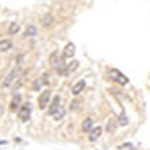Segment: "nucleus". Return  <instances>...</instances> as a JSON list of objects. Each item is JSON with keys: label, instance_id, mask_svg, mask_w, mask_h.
I'll list each match as a JSON object with an SVG mask.
<instances>
[{"label": "nucleus", "instance_id": "obj_1", "mask_svg": "<svg viewBox=\"0 0 150 150\" xmlns=\"http://www.w3.org/2000/svg\"><path fill=\"white\" fill-rule=\"evenodd\" d=\"M49 61H51V65H52L59 74L63 75V72H65V63H63V59H61L56 52H54V54H51V59H49Z\"/></svg>", "mask_w": 150, "mask_h": 150}, {"label": "nucleus", "instance_id": "obj_2", "mask_svg": "<svg viewBox=\"0 0 150 150\" xmlns=\"http://www.w3.org/2000/svg\"><path fill=\"white\" fill-rule=\"evenodd\" d=\"M18 115H19V119H21V120H28V119H30V115H32V107H30V103L21 105V107H19V110H18Z\"/></svg>", "mask_w": 150, "mask_h": 150}, {"label": "nucleus", "instance_id": "obj_3", "mask_svg": "<svg viewBox=\"0 0 150 150\" xmlns=\"http://www.w3.org/2000/svg\"><path fill=\"white\" fill-rule=\"evenodd\" d=\"M49 100H51V91H49V89H45V91L40 94V98H38V107L44 110V108L49 105Z\"/></svg>", "mask_w": 150, "mask_h": 150}, {"label": "nucleus", "instance_id": "obj_4", "mask_svg": "<svg viewBox=\"0 0 150 150\" xmlns=\"http://www.w3.org/2000/svg\"><path fill=\"white\" fill-rule=\"evenodd\" d=\"M59 103H61V98H59V96H56V98L52 100L51 107H49V113H51V115H56V113L59 112V108H61V105H59Z\"/></svg>", "mask_w": 150, "mask_h": 150}, {"label": "nucleus", "instance_id": "obj_5", "mask_svg": "<svg viewBox=\"0 0 150 150\" xmlns=\"http://www.w3.org/2000/svg\"><path fill=\"white\" fill-rule=\"evenodd\" d=\"M101 133H103L101 126H96V127H93V129H91V133H89V140H91V142H96V140L101 136Z\"/></svg>", "mask_w": 150, "mask_h": 150}, {"label": "nucleus", "instance_id": "obj_6", "mask_svg": "<svg viewBox=\"0 0 150 150\" xmlns=\"http://www.w3.org/2000/svg\"><path fill=\"white\" fill-rule=\"evenodd\" d=\"M75 54V45L74 44H67V47H65V51H63V58H74Z\"/></svg>", "mask_w": 150, "mask_h": 150}, {"label": "nucleus", "instance_id": "obj_7", "mask_svg": "<svg viewBox=\"0 0 150 150\" xmlns=\"http://www.w3.org/2000/svg\"><path fill=\"white\" fill-rule=\"evenodd\" d=\"M16 75H18V72H16V70H11V72H9V75L5 77V80L2 82V86H4V87H7V86H11V84L14 82V79H16Z\"/></svg>", "mask_w": 150, "mask_h": 150}, {"label": "nucleus", "instance_id": "obj_8", "mask_svg": "<svg viewBox=\"0 0 150 150\" xmlns=\"http://www.w3.org/2000/svg\"><path fill=\"white\" fill-rule=\"evenodd\" d=\"M84 89H86V80H79L74 87H72V93H74V94H80Z\"/></svg>", "mask_w": 150, "mask_h": 150}, {"label": "nucleus", "instance_id": "obj_9", "mask_svg": "<svg viewBox=\"0 0 150 150\" xmlns=\"http://www.w3.org/2000/svg\"><path fill=\"white\" fill-rule=\"evenodd\" d=\"M91 129H93V119L87 117V119H84V122H82V131H84V133H91Z\"/></svg>", "mask_w": 150, "mask_h": 150}, {"label": "nucleus", "instance_id": "obj_10", "mask_svg": "<svg viewBox=\"0 0 150 150\" xmlns=\"http://www.w3.org/2000/svg\"><path fill=\"white\" fill-rule=\"evenodd\" d=\"M112 77L117 80V82H119V84H122V86H124V84H127V79H126L122 74H119L117 70H113V72H112Z\"/></svg>", "mask_w": 150, "mask_h": 150}, {"label": "nucleus", "instance_id": "obj_11", "mask_svg": "<svg viewBox=\"0 0 150 150\" xmlns=\"http://www.w3.org/2000/svg\"><path fill=\"white\" fill-rule=\"evenodd\" d=\"M19 103H21V96H19V94H16V96L12 98V101H11V110H16V108L19 110V107H21Z\"/></svg>", "mask_w": 150, "mask_h": 150}, {"label": "nucleus", "instance_id": "obj_12", "mask_svg": "<svg viewBox=\"0 0 150 150\" xmlns=\"http://www.w3.org/2000/svg\"><path fill=\"white\" fill-rule=\"evenodd\" d=\"M12 47V42L9 40V38H4V40H0V51H9Z\"/></svg>", "mask_w": 150, "mask_h": 150}, {"label": "nucleus", "instance_id": "obj_13", "mask_svg": "<svg viewBox=\"0 0 150 150\" xmlns=\"http://www.w3.org/2000/svg\"><path fill=\"white\" fill-rule=\"evenodd\" d=\"M52 21H54L52 14H45V16H42V25H44V26H51Z\"/></svg>", "mask_w": 150, "mask_h": 150}, {"label": "nucleus", "instance_id": "obj_14", "mask_svg": "<svg viewBox=\"0 0 150 150\" xmlns=\"http://www.w3.org/2000/svg\"><path fill=\"white\" fill-rule=\"evenodd\" d=\"M77 67H79V61H72V63H70V65H68V67H67V68H65V72H63V75H68L70 74V72H74V70H77Z\"/></svg>", "mask_w": 150, "mask_h": 150}, {"label": "nucleus", "instance_id": "obj_15", "mask_svg": "<svg viewBox=\"0 0 150 150\" xmlns=\"http://www.w3.org/2000/svg\"><path fill=\"white\" fill-rule=\"evenodd\" d=\"M25 35H26V37H35V35H37V28H35L33 25H30V26L25 30Z\"/></svg>", "mask_w": 150, "mask_h": 150}, {"label": "nucleus", "instance_id": "obj_16", "mask_svg": "<svg viewBox=\"0 0 150 150\" xmlns=\"http://www.w3.org/2000/svg\"><path fill=\"white\" fill-rule=\"evenodd\" d=\"M19 32V25L18 23H11L9 25V35H16Z\"/></svg>", "mask_w": 150, "mask_h": 150}, {"label": "nucleus", "instance_id": "obj_17", "mask_svg": "<svg viewBox=\"0 0 150 150\" xmlns=\"http://www.w3.org/2000/svg\"><path fill=\"white\" fill-rule=\"evenodd\" d=\"M115 127H117V122H115V119H110V120H108V126H107L108 133H113V131H115Z\"/></svg>", "mask_w": 150, "mask_h": 150}, {"label": "nucleus", "instance_id": "obj_18", "mask_svg": "<svg viewBox=\"0 0 150 150\" xmlns=\"http://www.w3.org/2000/svg\"><path fill=\"white\" fill-rule=\"evenodd\" d=\"M63 115H65V108H63V107H61V108H59V112L56 113V115H54V117H56V119H58V120H59V119H63Z\"/></svg>", "mask_w": 150, "mask_h": 150}, {"label": "nucleus", "instance_id": "obj_19", "mask_svg": "<svg viewBox=\"0 0 150 150\" xmlns=\"http://www.w3.org/2000/svg\"><path fill=\"white\" fill-rule=\"evenodd\" d=\"M119 124H120V126H126V124H127V119H126V115H120V119H119Z\"/></svg>", "mask_w": 150, "mask_h": 150}, {"label": "nucleus", "instance_id": "obj_20", "mask_svg": "<svg viewBox=\"0 0 150 150\" xmlns=\"http://www.w3.org/2000/svg\"><path fill=\"white\" fill-rule=\"evenodd\" d=\"M40 80H42L44 84H49V74H44L42 77H40Z\"/></svg>", "mask_w": 150, "mask_h": 150}, {"label": "nucleus", "instance_id": "obj_21", "mask_svg": "<svg viewBox=\"0 0 150 150\" xmlns=\"http://www.w3.org/2000/svg\"><path fill=\"white\" fill-rule=\"evenodd\" d=\"M4 143H5V142H0V145H4Z\"/></svg>", "mask_w": 150, "mask_h": 150}]
</instances>
